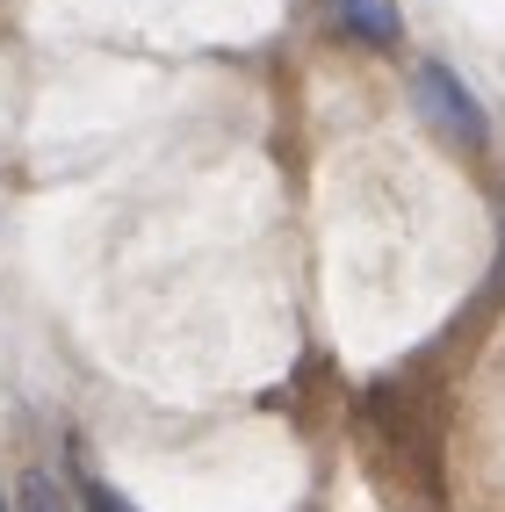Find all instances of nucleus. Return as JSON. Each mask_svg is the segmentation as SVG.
I'll return each instance as SVG.
<instances>
[{
	"mask_svg": "<svg viewBox=\"0 0 505 512\" xmlns=\"http://www.w3.org/2000/svg\"><path fill=\"white\" fill-rule=\"evenodd\" d=\"M412 109H419V123L433 130V138H448V145H462V152H477L484 138H491V116H484V101L469 94L448 65H419L412 73Z\"/></svg>",
	"mask_w": 505,
	"mask_h": 512,
	"instance_id": "obj_1",
	"label": "nucleus"
},
{
	"mask_svg": "<svg viewBox=\"0 0 505 512\" xmlns=\"http://www.w3.org/2000/svg\"><path fill=\"white\" fill-rule=\"evenodd\" d=\"M332 8H340V22L361 44H397L404 37V8L397 0H332Z\"/></svg>",
	"mask_w": 505,
	"mask_h": 512,
	"instance_id": "obj_2",
	"label": "nucleus"
},
{
	"mask_svg": "<svg viewBox=\"0 0 505 512\" xmlns=\"http://www.w3.org/2000/svg\"><path fill=\"white\" fill-rule=\"evenodd\" d=\"M15 512H73V505H65V491L51 484L44 469H29V476H22V491H15Z\"/></svg>",
	"mask_w": 505,
	"mask_h": 512,
	"instance_id": "obj_3",
	"label": "nucleus"
},
{
	"mask_svg": "<svg viewBox=\"0 0 505 512\" xmlns=\"http://www.w3.org/2000/svg\"><path fill=\"white\" fill-rule=\"evenodd\" d=\"M80 491H87V512H130V505H123V498H116L109 484H101V476H87Z\"/></svg>",
	"mask_w": 505,
	"mask_h": 512,
	"instance_id": "obj_4",
	"label": "nucleus"
},
{
	"mask_svg": "<svg viewBox=\"0 0 505 512\" xmlns=\"http://www.w3.org/2000/svg\"><path fill=\"white\" fill-rule=\"evenodd\" d=\"M0 512H8V505H0Z\"/></svg>",
	"mask_w": 505,
	"mask_h": 512,
	"instance_id": "obj_5",
	"label": "nucleus"
}]
</instances>
